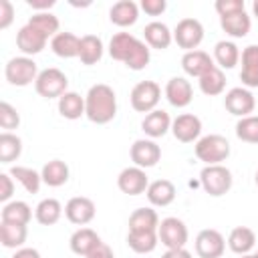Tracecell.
Here are the masks:
<instances>
[{
    "instance_id": "10",
    "label": "cell",
    "mask_w": 258,
    "mask_h": 258,
    "mask_svg": "<svg viewBox=\"0 0 258 258\" xmlns=\"http://www.w3.org/2000/svg\"><path fill=\"white\" fill-rule=\"evenodd\" d=\"M224 107L230 115L242 119V117H248L254 113V107H256V99L252 95L250 89L246 87H234L226 93L224 97Z\"/></svg>"
},
{
    "instance_id": "19",
    "label": "cell",
    "mask_w": 258,
    "mask_h": 258,
    "mask_svg": "<svg viewBox=\"0 0 258 258\" xmlns=\"http://www.w3.org/2000/svg\"><path fill=\"white\" fill-rule=\"evenodd\" d=\"M240 60H242V69H240L242 87L256 89L258 87V44H248L242 50Z\"/></svg>"
},
{
    "instance_id": "42",
    "label": "cell",
    "mask_w": 258,
    "mask_h": 258,
    "mask_svg": "<svg viewBox=\"0 0 258 258\" xmlns=\"http://www.w3.org/2000/svg\"><path fill=\"white\" fill-rule=\"evenodd\" d=\"M18 125H20V115H18V111H16L10 103L2 101V103H0V127H2L4 131H10V133H12V129H18Z\"/></svg>"
},
{
    "instance_id": "2",
    "label": "cell",
    "mask_w": 258,
    "mask_h": 258,
    "mask_svg": "<svg viewBox=\"0 0 258 258\" xmlns=\"http://www.w3.org/2000/svg\"><path fill=\"white\" fill-rule=\"evenodd\" d=\"M117 115V95L113 87L105 83L93 85L85 95V117L91 123L105 125L111 123Z\"/></svg>"
},
{
    "instance_id": "28",
    "label": "cell",
    "mask_w": 258,
    "mask_h": 258,
    "mask_svg": "<svg viewBox=\"0 0 258 258\" xmlns=\"http://www.w3.org/2000/svg\"><path fill=\"white\" fill-rule=\"evenodd\" d=\"M240 48L234 40H218L214 46V62L216 67H220L222 71L226 69H234L240 62Z\"/></svg>"
},
{
    "instance_id": "37",
    "label": "cell",
    "mask_w": 258,
    "mask_h": 258,
    "mask_svg": "<svg viewBox=\"0 0 258 258\" xmlns=\"http://www.w3.org/2000/svg\"><path fill=\"white\" fill-rule=\"evenodd\" d=\"M200 91L208 97H218L224 93L226 89V75L220 67H214L210 73H206L204 77H200Z\"/></svg>"
},
{
    "instance_id": "51",
    "label": "cell",
    "mask_w": 258,
    "mask_h": 258,
    "mask_svg": "<svg viewBox=\"0 0 258 258\" xmlns=\"http://www.w3.org/2000/svg\"><path fill=\"white\" fill-rule=\"evenodd\" d=\"M252 14L258 18V0H254V2H252Z\"/></svg>"
},
{
    "instance_id": "27",
    "label": "cell",
    "mask_w": 258,
    "mask_h": 258,
    "mask_svg": "<svg viewBox=\"0 0 258 258\" xmlns=\"http://www.w3.org/2000/svg\"><path fill=\"white\" fill-rule=\"evenodd\" d=\"M220 26H222V30L228 36H232V38H244L250 32L252 20H250L248 12L242 10V12H234V14H228V16H220Z\"/></svg>"
},
{
    "instance_id": "50",
    "label": "cell",
    "mask_w": 258,
    "mask_h": 258,
    "mask_svg": "<svg viewBox=\"0 0 258 258\" xmlns=\"http://www.w3.org/2000/svg\"><path fill=\"white\" fill-rule=\"evenodd\" d=\"M161 258H191V252H187L185 248H175V250H165Z\"/></svg>"
},
{
    "instance_id": "7",
    "label": "cell",
    "mask_w": 258,
    "mask_h": 258,
    "mask_svg": "<svg viewBox=\"0 0 258 258\" xmlns=\"http://www.w3.org/2000/svg\"><path fill=\"white\" fill-rule=\"evenodd\" d=\"M131 107L137 113H151L157 109L159 99H161V87L155 81H139L133 89H131Z\"/></svg>"
},
{
    "instance_id": "29",
    "label": "cell",
    "mask_w": 258,
    "mask_h": 258,
    "mask_svg": "<svg viewBox=\"0 0 258 258\" xmlns=\"http://www.w3.org/2000/svg\"><path fill=\"white\" fill-rule=\"evenodd\" d=\"M40 175H42V183H46L48 187H60L69 181L71 171L62 159H50L42 165Z\"/></svg>"
},
{
    "instance_id": "3",
    "label": "cell",
    "mask_w": 258,
    "mask_h": 258,
    "mask_svg": "<svg viewBox=\"0 0 258 258\" xmlns=\"http://www.w3.org/2000/svg\"><path fill=\"white\" fill-rule=\"evenodd\" d=\"M196 157L206 165H220L230 157V141L220 133L204 135L196 141Z\"/></svg>"
},
{
    "instance_id": "5",
    "label": "cell",
    "mask_w": 258,
    "mask_h": 258,
    "mask_svg": "<svg viewBox=\"0 0 258 258\" xmlns=\"http://www.w3.org/2000/svg\"><path fill=\"white\" fill-rule=\"evenodd\" d=\"M38 67L34 62L32 56H14L6 62L4 67V77L12 87H28L32 83H36L38 77Z\"/></svg>"
},
{
    "instance_id": "24",
    "label": "cell",
    "mask_w": 258,
    "mask_h": 258,
    "mask_svg": "<svg viewBox=\"0 0 258 258\" xmlns=\"http://www.w3.org/2000/svg\"><path fill=\"white\" fill-rule=\"evenodd\" d=\"M175 185L169 181V179H155V181H149V187L145 191L147 200L151 206L155 208H165L169 206L173 200H175Z\"/></svg>"
},
{
    "instance_id": "35",
    "label": "cell",
    "mask_w": 258,
    "mask_h": 258,
    "mask_svg": "<svg viewBox=\"0 0 258 258\" xmlns=\"http://www.w3.org/2000/svg\"><path fill=\"white\" fill-rule=\"evenodd\" d=\"M28 236V228L22 224H8V222H0V242L4 248H22Z\"/></svg>"
},
{
    "instance_id": "1",
    "label": "cell",
    "mask_w": 258,
    "mask_h": 258,
    "mask_svg": "<svg viewBox=\"0 0 258 258\" xmlns=\"http://www.w3.org/2000/svg\"><path fill=\"white\" fill-rule=\"evenodd\" d=\"M151 48L131 32H117L109 40V54L131 71H143L151 60Z\"/></svg>"
},
{
    "instance_id": "38",
    "label": "cell",
    "mask_w": 258,
    "mask_h": 258,
    "mask_svg": "<svg viewBox=\"0 0 258 258\" xmlns=\"http://www.w3.org/2000/svg\"><path fill=\"white\" fill-rule=\"evenodd\" d=\"M157 232H127V246L137 254H149L157 248Z\"/></svg>"
},
{
    "instance_id": "53",
    "label": "cell",
    "mask_w": 258,
    "mask_h": 258,
    "mask_svg": "<svg viewBox=\"0 0 258 258\" xmlns=\"http://www.w3.org/2000/svg\"><path fill=\"white\" fill-rule=\"evenodd\" d=\"M254 181H256V185H258V171H256V175H254Z\"/></svg>"
},
{
    "instance_id": "6",
    "label": "cell",
    "mask_w": 258,
    "mask_h": 258,
    "mask_svg": "<svg viewBox=\"0 0 258 258\" xmlns=\"http://www.w3.org/2000/svg\"><path fill=\"white\" fill-rule=\"evenodd\" d=\"M69 79L67 75L60 71V69H44L38 73L36 77V83H34V89L40 97L44 99H60L69 89Z\"/></svg>"
},
{
    "instance_id": "43",
    "label": "cell",
    "mask_w": 258,
    "mask_h": 258,
    "mask_svg": "<svg viewBox=\"0 0 258 258\" xmlns=\"http://www.w3.org/2000/svg\"><path fill=\"white\" fill-rule=\"evenodd\" d=\"M214 8H216L218 16H228V14L246 10V4H244V0H216Z\"/></svg>"
},
{
    "instance_id": "14",
    "label": "cell",
    "mask_w": 258,
    "mask_h": 258,
    "mask_svg": "<svg viewBox=\"0 0 258 258\" xmlns=\"http://www.w3.org/2000/svg\"><path fill=\"white\" fill-rule=\"evenodd\" d=\"M97 214L95 202L87 196H75L64 204V216L75 226H87Z\"/></svg>"
},
{
    "instance_id": "15",
    "label": "cell",
    "mask_w": 258,
    "mask_h": 258,
    "mask_svg": "<svg viewBox=\"0 0 258 258\" xmlns=\"http://www.w3.org/2000/svg\"><path fill=\"white\" fill-rule=\"evenodd\" d=\"M171 133L179 143L198 141L202 135V119L194 113H181L171 121Z\"/></svg>"
},
{
    "instance_id": "36",
    "label": "cell",
    "mask_w": 258,
    "mask_h": 258,
    "mask_svg": "<svg viewBox=\"0 0 258 258\" xmlns=\"http://www.w3.org/2000/svg\"><path fill=\"white\" fill-rule=\"evenodd\" d=\"M14 181H18L28 194H38L40 185H42V175L38 171H34L32 167H26V165H12L10 171H8Z\"/></svg>"
},
{
    "instance_id": "17",
    "label": "cell",
    "mask_w": 258,
    "mask_h": 258,
    "mask_svg": "<svg viewBox=\"0 0 258 258\" xmlns=\"http://www.w3.org/2000/svg\"><path fill=\"white\" fill-rule=\"evenodd\" d=\"M165 99L169 101L171 107L183 109L191 103L194 99V87L185 77H171L165 85Z\"/></svg>"
},
{
    "instance_id": "45",
    "label": "cell",
    "mask_w": 258,
    "mask_h": 258,
    "mask_svg": "<svg viewBox=\"0 0 258 258\" xmlns=\"http://www.w3.org/2000/svg\"><path fill=\"white\" fill-rule=\"evenodd\" d=\"M14 194V177L10 173H0V202L8 204Z\"/></svg>"
},
{
    "instance_id": "31",
    "label": "cell",
    "mask_w": 258,
    "mask_h": 258,
    "mask_svg": "<svg viewBox=\"0 0 258 258\" xmlns=\"http://www.w3.org/2000/svg\"><path fill=\"white\" fill-rule=\"evenodd\" d=\"M103 40L97 36V34H85L81 36V46H79V58L83 64L91 67V64H97L101 58H103Z\"/></svg>"
},
{
    "instance_id": "12",
    "label": "cell",
    "mask_w": 258,
    "mask_h": 258,
    "mask_svg": "<svg viewBox=\"0 0 258 258\" xmlns=\"http://www.w3.org/2000/svg\"><path fill=\"white\" fill-rule=\"evenodd\" d=\"M226 250V238L214 228H206L196 236V254L200 258H222Z\"/></svg>"
},
{
    "instance_id": "33",
    "label": "cell",
    "mask_w": 258,
    "mask_h": 258,
    "mask_svg": "<svg viewBox=\"0 0 258 258\" xmlns=\"http://www.w3.org/2000/svg\"><path fill=\"white\" fill-rule=\"evenodd\" d=\"M62 216V204L56 198H44L34 208V218L40 226H52Z\"/></svg>"
},
{
    "instance_id": "40",
    "label": "cell",
    "mask_w": 258,
    "mask_h": 258,
    "mask_svg": "<svg viewBox=\"0 0 258 258\" xmlns=\"http://www.w3.org/2000/svg\"><path fill=\"white\" fill-rule=\"evenodd\" d=\"M28 24H32L34 28H38L44 36H48V38H52V36H56L60 30V22H58V18L52 14V12H34L30 18H28Z\"/></svg>"
},
{
    "instance_id": "46",
    "label": "cell",
    "mask_w": 258,
    "mask_h": 258,
    "mask_svg": "<svg viewBox=\"0 0 258 258\" xmlns=\"http://www.w3.org/2000/svg\"><path fill=\"white\" fill-rule=\"evenodd\" d=\"M14 20V6L10 0H0V30H6Z\"/></svg>"
},
{
    "instance_id": "16",
    "label": "cell",
    "mask_w": 258,
    "mask_h": 258,
    "mask_svg": "<svg viewBox=\"0 0 258 258\" xmlns=\"http://www.w3.org/2000/svg\"><path fill=\"white\" fill-rule=\"evenodd\" d=\"M46 42H48V36H44L38 28H34L28 22L16 32V46L20 48V52L24 56H34V54L42 52Z\"/></svg>"
},
{
    "instance_id": "48",
    "label": "cell",
    "mask_w": 258,
    "mask_h": 258,
    "mask_svg": "<svg viewBox=\"0 0 258 258\" xmlns=\"http://www.w3.org/2000/svg\"><path fill=\"white\" fill-rule=\"evenodd\" d=\"M26 4L36 12H48L54 6V0H26Z\"/></svg>"
},
{
    "instance_id": "23",
    "label": "cell",
    "mask_w": 258,
    "mask_h": 258,
    "mask_svg": "<svg viewBox=\"0 0 258 258\" xmlns=\"http://www.w3.org/2000/svg\"><path fill=\"white\" fill-rule=\"evenodd\" d=\"M137 18H139V4L133 0H119L109 8V20L119 28L133 26Z\"/></svg>"
},
{
    "instance_id": "52",
    "label": "cell",
    "mask_w": 258,
    "mask_h": 258,
    "mask_svg": "<svg viewBox=\"0 0 258 258\" xmlns=\"http://www.w3.org/2000/svg\"><path fill=\"white\" fill-rule=\"evenodd\" d=\"M240 258H258V250H256V252H248V254H244V256H240Z\"/></svg>"
},
{
    "instance_id": "11",
    "label": "cell",
    "mask_w": 258,
    "mask_h": 258,
    "mask_svg": "<svg viewBox=\"0 0 258 258\" xmlns=\"http://www.w3.org/2000/svg\"><path fill=\"white\" fill-rule=\"evenodd\" d=\"M129 157L133 165L147 169L157 165V161L161 159V147L155 143V139H135L129 149Z\"/></svg>"
},
{
    "instance_id": "21",
    "label": "cell",
    "mask_w": 258,
    "mask_h": 258,
    "mask_svg": "<svg viewBox=\"0 0 258 258\" xmlns=\"http://www.w3.org/2000/svg\"><path fill=\"white\" fill-rule=\"evenodd\" d=\"M141 129L149 139H159L163 137L167 131H171V117L167 111L163 109H155L151 113H147L141 121Z\"/></svg>"
},
{
    "instance_id": "25",
    "label": "cell",
    "mask_w": 258,
    "mask_h": 258,
    "mask_svg": "<svg viewBox=\"0 0 258 258\" xmlns=\"http://www.w3.org/2000/svg\"><path fill=\"white\" fill-rule=\"evenodd\" d=\"M129 232H157L159 216L153 208H137L129 216Z\"/></svg>"
},
{
    "instance_id": "49",
    "label": "cell",
    "mask_w": 258,
    "mask_h": 258,
    "mask_svg": "<svg viewBox=\"0 0 258 258\" xmlns=\"http://www.w3.org/2000/svg\"><path fill=\"white\" fill-rule=\"evenodd\" d=\"M10 258H40V252H38L36 248H26V246H22V248H18Z\"/></svg>"
},
{
    "instance_id": "44",
    "label": "cell",
    "mask_w": 258,
    "mask_h": 258,
    "mask_svg": "<svg viewBox=\"0 0 258 258\" xmlns=\"http://www.w3.org/2000/svg\"><path fill=\"white\" fill-rule=\"evenodd\" d=\"M139 8L149 16H161L167 8V2L165 0H141Z\"/></svg>"
},
{
    "instance_id": "4",
    "label": "cell",
    "mask_w": 258,
    "mask_h": 258,
    "mask_svg": "<svg viewBox=\"0 0 258 258\" xmlns=\"http://www.w3.org/2000/svg\"><path fill=\"white\" fill-rule=\"evenodd\" d=\"M232 183H234L232 171L222 163L220 165H206L200 171V185L212 198L226 196L232 189Z\"/></svg>"
},
{
    "instance_id": "39",
    "label": "cell",
    "mask_w": 258,
    "mask_h": 258,
    "mask_svg": "<svg viewBox=\"0 0 258 258\" xmlns=\"http://www.w3.org/2000/svg\"><path fill=\"white\" fill-rule=\"evenodd\" d=\"M22 153V139L10 131L0 133V163H12Z\"/></svg>"
},
{
    "instance_id": "41",
    "label": "cell",
    "mask_w": 258,
    "mask_h": 258,
    "mask_svg": "<svg viewBox=\"0 0 258 258\" xmlns=\"http://www.w3.org/2000/svg\"><path fill=\"white\" fill-rule=\"evenodd\" d=\"M236 137L246 143H258V115H248L238 119Z\"/></svg>"
},
{
    "instance_id": "9",
    "label": "cell",
    "mask_w": 258,
    "mask_h": 258,
    "mask_svg": "<svg viewBox=\"0 0 258 258\" xmlns=\"http://www.w3.org/2000/svg\"><path fill=\"white\" fill-rule=\"evenodd\" d=\"M204 40V26L198 18H181L173 28V42L185 52L196 50Z\"/></svg>"
},
{
    "instance_id": "13",
    "label": "cell",
    "mask_w": 258,
    "mask_h": 258,
    "mask_svg": "<svg viewBox=\"0 0 258 258\" xmlns=\"http://www.w3.org/2000/svg\"><path fill=\"white\" fill-rule=\"evenodd\" d=\"M117 187L127 194V196H139V194H145L147 187H149V177L145 173V169L137 167V165H131V167H125L119 171L117 175Z\"/></svg>"
},
{
    "instance_id": "26",
    "label": "cell",
    "mask_w": 258,
    "mask_h": 258,
    "mask_svg": "<svg viewBox=\"0 0 258 258\" xmlns=\"http://www.w3.org/2000/svg\"><path fill=\"white\" fill-rule=\"evenodd\" d=\"M254 244H256V234H254L252 228H248V226H236V228H232V232L228 236V248L234 254L244 256V254L252 252Z\"/></svg>"
},
{
    "instance_id": "34",
    "label": "cell",
    "mask_w": 258,
    "mask_h": 258,
    "mask_svg": "<svg viewBox=\"0 0 258 258\" xmlns=\"http://www.w3.org/2000/svg\"><path fill=\"white\" fill-rule=\"evenodd\" d=\"M58 113L69 119V121H75V119H81L85 115V97H81L79 93L75 91H67L60 99H58Z\"/></svg>"
},
{
    "instance_id": "18",
    "label": "cell",
    "mask_w": 258,
    "mask_h": 258,
    "mask_svg": "<svg viewBox=\"0 0 258 258\" xmlns=\"http://www.w3.org/2000/svg\"><path fill=\"white\" fill-rule=\"evenodd\" d=\"M214 67H216L214 56H210V52L200 50V48L189 50V52H183V56H181V69L189 77H198L200 79L206 73H210Z\"/></svg>"
},
{
    "instance_id": "32",
    "label": "cell",
    "mask_w": 258,
    "mask_h": 258,
    "mask_svg": "<svg viewBox=\"0 0 258 258\" xmlns=\"http://www.w3.org/2000/svg\"><path fill=\"white\" fill-rule=\"evenodd\" d=\"M0 220L2 222H8V224L28 226V222L32 220V208L26 202H22V200L8 202V204H4V208L0 212Z\"/></svg>"
},
{
    "instance_id": "22",
    "label": "cell",
    "mask_w": 258,
    "mask_h": 258,
    "mask_svg": "<svg viewBox=\"0 0 258 258\" xmlns=\"http://www.w3.org/2000/svg\"><path fill=\"white\" fill-rule=\"evenodd\" d=\"M101 242H103L101 236H99L93 228L83 226V228H79V230L73 232V236H71V240H69V246H71V250H73L77 256H85V258H87Z\"/></svg>"
},
{
    "instance_id": "20",
    "label": "cell",
    "mask_w": 258,
    "mask_h": 258,
    "mask_svg": "<svg viewBox=\"0 0 258 258\" xmlns=\"http://www.w3.org/2000/svg\"><path fill=\"white\" fill-rule=\"evenodd\" d=\"M143 38L145 44L149 48H157V50H165L169 48V44L173 42V30H169V26L165 22L153 20L149 24H145L143 28Z\"/></svg>"
},
{
    "instance_id": "30",
    "label": "cell",
    "mask_w": 258,
    "mask_h": 258,
    "mask_svg": "<svg viewBox=\"0 0 258 258\" xmlns=\"http://www.w3.org/2000/svg\"><path fill=\"white\" fill-rule=\"evenodd\" d=\"M79 46H81V38L73 32H58L56 36L50 38V48L56 56L60 58H75L79 56Z\"/></svg>"
},
{
    "instance_id": "8",
    "label": "cell",
    "mask_w": 258,
    "mask_h": 258,
    "mask_svg": "<svg viewBox=\"0 0 258 258\" xmlns=\"http://www.w3.org/2000/svg\"><path fill=\"white\" fill-rule=\"evenodd\" d=\"M157 236H159V242L167 250H175V248H185L189 232H187V226H185L183 220H179L175 216H169V218H163L159 222Z\"/></svg>"
},
{
    "instance_id": "47",
    "label": "cell",
    "mask_w": 258,
    "mask_h": 258,
    "mask_svg": "<svg viewBox=\"0 0 258 258\" xmlns=\"http://www.w3.org/2000/svg\"><path fill=\"white\" fill-rule=\"evenodd\" d=\"M87 258H115V252H113V248L109 246V244H105V242H101Z\"/></svg>"
}]
</instances>
